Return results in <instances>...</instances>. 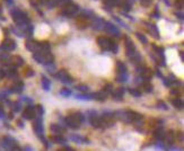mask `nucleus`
I'll use <instances>...</instances> for the list:
<instances>
[{
  "label": "nucleus",
  "mask_w": 184,
  "mask_h": 151,
  "mask_svg": "<svg viewBox=\"0 0 184 151\" xmlns=\"http://www.w3.org/2000/svg\"><path fill=\"white\" fill-rule=\"evenodd\" d=\"M153 16L155 17V18H159V17H160V14L158 12V9H157V7H156V9H155V11H154Z\"/></svg>",
  "instance_id": "603ef678"
},
{
  "label": "nucleus",
  "mask_w": 184,
  "mask_h": 151,
  "mask_svg": "<svg viewBox=\"0 0 184 151\" xmlns=\"http://www.w3.org/2000/svg\"><path fill=\"white\" fill-rule=\"evenodd\" d=\"M24 151H34L33 149L31 148V147H28V145H26L25 148H24Z\"/></svg>",
  "instance_id": "4d7b16f0"
},
{
  "label": "nucleus",
  "mask_w": 184,
  "mask_h": 151,
  "mask_svg": "<svg viewBox=\"0 0 184 151\" xmlns=\"http://www.w3.org/2000/svg\"><path fill=\"white\" fill-rule=\"evenodd\" d=\"M92 96H93L94 99H96V100H98V102H104L106 98H107V94L105 93V91H98V93H95V94H92Z\"/></svg>",
  "instance_id": "bb28decb"
},
{
  "label": "nucleus",
  "mask_w": 184,
  "mask_h": 151,
  "mask_svg": "<svg viewBox=\"0 0 184 151\" xmlns=\"http://www.w3.org/2000/svg\"><path fill=\"white\" fill-rule=\"evenodd\" d=\"M137 69H138V71L140 72L141 79H144V80H150V79H151V77H153V71H151V69L147 68V67H141V65H138Z\"/></svg>",
  "instance_id": "4468645a"
},
{
  "label": "nucleus",
  "mask_w": 184,
  "mask_h": 151,
  "mask_svg": "<svg viewBox=\"0 0 184 151\" xmlns=\"http://www.w3.org/2000/svg\"><path fill=\"white\" fill-rule=\"evenodd\" d=\"M115 116L119 117L122 122L128 124H137L142 120V115L136 111H121L115 113Z\"/></svg>",
  "instance_id": "f257e3e1"
},
{
  "label": "nucleus",
  "mask_w": 184,
  "mask_h": 151,
  "mask_svg": "<svg viewBox=\"0 0 184 151\" xmlns=\"http://www.w3.org/2000/svg\"><path fill=\"white\" fill-rule=\"evenodd\" d=\"M41 83H42V87H43L45 90H50V87H51V81L47 79L45 76H42L41 78Z\"/></svg>",
  "instance_id": "c85d7f7f"
},
{
  "label": "nucleus",
  "mask_w": 184,
  "mask_h": 151,
  "mask_svg": "<svg viewBox=\"0 0 184 151\" xmlns=\"http://www.w3.org/2000/svg\"><path fill=\"white\" fill-rule=\"evenodd\" d=\"M183 3H184V0H176V2H175V7H176V9L181 10L182 8H183Z\"/></svg>",
  "instance_id": "37998d69"
},
{
  "label": "nucleus",
  "mask_w": 184,
  "mask_h": 151,
  "mask_svg": "<svg viewBox=\"0 0 184 151\" xmlns=\"http://www.w3.org/2000/svg\"><path fill=\"white\" fill-rule=\"evenodd\" d=\"M50 130L51 132L54 133V134H62V133L66 132V127L63 125H60V124L53 123L50 125Z\"/></svg>",
  "instance_id": "aec40b11"
},
{
  "label": "nucleus",
  "mask_w": 184,
  "mask_h": 151,
  "mask_svg": "<svg viewBox=\"0 0 184 151\" xmlns=\"http://www.w3.org/2000/svg\"><path fill=\"white\" fill-rule=\"evenodd\" d=\"M116 71H118V73L120 72H127V67L123 62L121 61H118L116 62Z\"/></svg>",
  "instance_id": "473e14b6"
},
{
  "label": "nucleus",
  "mask_w": 184,
  "mask_h": 151,
  "mask_svg": "<svg viewBox=\"0 0 184 151\" xmlns=\"http://www.w3.org/2000/svg\"><path fill=\"white\" fill-rule=\"evenodd\" d=\"M146 25H147V27H148V31L154 34V37H155V38H159V32H158V29H157L156 25L149 24V23H146Z\"/></svg>",
  "instance_id": "cd10ccee"
},
{
  "label": "nucleus",
  "mask_w": 184,
  "mask_h": 151,
  "mask_svg": "<svg viewBox=\"0 0 184 151\" xmlns=\"http://www.w3.org/2000/svg\"><path fill=\"white\" fill-rule=\"evenodd\" d=\"M87 118L89 123L93 125L95 129H102V122H101V115H98L96 112H88Z\"/></svg>",
  "instance_id": "6e6552de"
},
{
  "label": "nucleus",
  "mask_w": 184,
  "mask_h": 151,
  "mask_svg": "<svg viewBox=\"0 0 184 151\" xmlns=\"http://www.w3.org/2000/svg\"><path fill=\"white\" fill-rule=\"evenodd\" d=\"M124 93H125V88H123V87H119V88H116V89L112 93L113 99H115V100H121V99L123 98V96H124Z\"/></svg>",
  "instance_id": "412c9836"
},
{
  "label": "nucleus",
  "mask_w": 184,
  "mask_h": 151,
  "mask_svg": "<svg viewBox=\"0 0 184 151\" xmlns=\"http://www.w3.org/2000/svg\"><path fill=\"white\" fill-rule=\"evenodd\" d=\"M38 1L40 3H42V5H43V3H47V0H38Z\"/></svg>",
  "instance_id": "680f3d73"
},
{
  "label": "nucleus",
  "mask_w": 184,
  "mask_h": 151,
  "mask_svg": "<svg viewBox=\"0 0 184 151\" xmlns=\"http://www.w3.org/2000/svg\"><path fill=\"white\" fill-rule=\"evenodd\" d=\"M16 47H17V44L11 38H5L1 43V49L5 50V51H14Z\"/></svg>",
  "instance_id": "2eb2a0df"
},
{
  "label": "nucleus",
  "mask_w": 184,
  "mask_h": 151,
  "mask_svg": "<svg viewBox=\"0 0 184 151\" xmlns=\"http://www.w3.org/2000/svg\"><path fill=\"white\" fill-rule=\"evenodd\" d=\"M171 94L172 95H178V94H180V90H178L177 88H173V89L171 90Z\"/></svg>",
  "instance_id": "864d4df0"
},
{
  "label": "nucleus",
  "mask_w": 184,
  "mask_h": 151,
  "mask_svg": "<svg viewBox=\"0 0 184 151\" xmlns=\"http://www.w3.org/2000/svg\"><path fill=\"white\" fill-rule=\"evenodd\" d=\"M50 141L53 143H58V144H65L67 142V139L62 136V134H53L50 136Z\"/></svg>",
  "instance_id": "4be33fe9"
},
{
  "label": "nucleus",
  "mask_w": 184,
  "mask_h": 151,
  "mask_svg": "<svg viewBox=\"0 0 184 151\" xmlns=\"http://www.w3.org/2000/svg\"><path fill=\"white\" fill-rule=\"evenodd\" d=\"M5 116V111H3L2 106H0V118H2Z\"/></svg>",
  "instance_id": "5fc2aeb1"
},
{
  "label": "nucleus",
  "mask_w": 184,
  "mask_h": 151,
  "mask_svg": "<svg viewBox=\"0 0 184 151\" xmlns=\"http://www.w3.org/2000/svg\"><path fill=\"white\" fill-rule=\"evenodd\" d=\"M58 151H76L75 149H72L71 147H63V148L59 149Z\"/></svg>",
  "instance_id": "8fccbe9b"
},
{
  "label": "nucleus",
  "mask_w": 184,
  "mask_h": 151,
  "mask_svg": "<svg viewBox=\"0 0 184 151\" xmlns=\"http://www.w3.org/2000/svg\"><path fill=\"white\" fill-rule=\"evenodd\" d=\"M142 89H144L146 93H151L154 89V87L150 82H144L142 83Z\"/></svg>",
  "instance_id": "f704fd0d"
},
{
  "label": "nucleus",
  "mask_w": 184,
  "mask_h": 151,
  "mask_svg": "<svg viewBox=\"0 0 184 151\" xmlns=\"http://www.w3.org/2000/svg\"><path fill=\"white\" fill-rule=\"evenodd\" d=\"M172 104H173V106H174L175 108H177V109H182L183 108V100H182L181 98H174V99H172Z\"/></svg>",
  "instance_id": "c756f323"
},
{
  "label": "nucleus",
  "mask_w": 184,
  "mask_h": 151,
  "mask_svg": "<svg viewBox=\"0 0 184 151\" xmlns=\"http://www.w3.org/2000/svg\"><path fill=\"white\" fill-rule=\"evenodd\" d=\"M113 40L109 38V37H105V36H100L97 38V44H98V47H101V50L105 52V51H110L111 49V44H112Z\"/></svg>",
  "instance_id": "9b49d317"
},
{
  "label": "nucleus",
  "mask_w": 184,
  "mask_h": 151,
  "mask_svg": "<svg viewBox=\"0 0 184 151\" xmlns=\"http://www.w3.org/2000/svg\"><path fill=\"white\" fill-rule=\"evenodd\" d=\"M157 106H158V108H162V109H164V111H166L167 109V105L165 104L164 102H162V100H159L158 103H157Z\"/></svg>",
  "instance_id": "a18cd8bd"
},
{
  "label": "nucleus",
  "mask_w": 184,
  "mask_h": 151,
  "mask_svg": "<svg viewBox=\"0 0 184 151\" xmlns=\"http://www.w3.org/2000/svg\"><path fill=\"white\" fill-rule=\"evenodd\" d=\"M60 0H47V5L49 8H53L54 6H56L58 3H59Z\"/></svg>",
  "instance_id": "ea45409f"
},
{
  "label": "nucleus",
  "mask_w": 184,
  "mask_h": 151,
  "mask_svg": "<svg viewBox=\"0 0 184 151\" xmlns=\"http://www.w3.org/2000/svg\"><path fill=\"white\" fill-rule=\"evenodd\" d=\"M78 11H79V7L77 5H75V3L70 2L62 7L61 14L63 16H66V17H74V16H76L78 14Z\"/></svg>",
  "instance_id": "0eeeda50"
},
{
  "label": "nucleus",
  "mask_w": 184,
  "mask_h": 151,
  "mask_svg": "<svg viewBox=\"0 0 184 151\" xmlns=\"http://www.w3.org/2000/svg\"><path fill=\"white\" fill-rule=\"evenodd\" d=\"M54 77H56L59 81H61L62 83H66V85H69V83L74 82L71 76H70L66 70H59L56 74H54Z\"/></svg>",
  "instance_id": "9d476101"
},
{
  "label": "nucleus",
  "mask_w": 184,
  "mask_h": 151,
  "mask_svg": "<svg viewBox=\"0 0 184 151\" xmlns=\"http://www.w3.org/2000/svg\"><path fill=\"white\" fill-rule=\"evenodd\" d=\"M85 121V116L81 114L80 112H76V113H72V114L68 115L65 120V123L68 127L72 130L79 129L81 125V123Z\"/></svg>",
  "instance_id": "f03ea898"
},
{
  "label": "nucleus",
  "mask_w": 184,
  "mask_h": 151,
  "mask_svg": "<svg viewBox=\"0 0 184 151\" xmlns=\"http://www.w3.org/2000/svg\"><path fill=\"white\" fill-rule=\"evenodd\" d=\"M89 24H91V18H89L88 16L81 15L78 18V20H77V25H78L79 28H85Z\"/></svg>",
  "instance_id": "6ab92c4d"
},
{
  "label": "nucleus",
  "mask_w": 184,
  "mask_h": 151,
  "mask_svg": "<svg viewBox=\"0 0 184 151\" xmlns=\"http://www.w3.org/2000/svg\"><path fill=\"white\" fill-rule=\"evenodd\" d=\"M180 56H181L182 61H184V56H183V52H180Z\"/></svg>",
  "instance_id": "e2e57ef3"
},
{
  "label": "nucleus",
  "mask_w": 184,
  "mask_h": 151,
  "mask_svg": "<svg viewBox=\"0 0 184 151\" xmlns=\"http://www.w3.org/2000/svg\"><path fill=\"white\" fill-rule=\"evenodd\" d=\"M3 72H5V76L10 77V78H15V77H17V74H18L17 69H16V67L14 64L7 67L6 70H3Z\"/></svg>",
  "instance_id": "5701e85b"
},
{
  "label": "nucleus",
  "mask_w": 184,
  "mask_h": 151,
  "mask_svg": "<svg viewBox=\"0 0 184 151\" xmlns=\"http://www.w3.org/2000/svg\"><path fill=\"white\" fill-rule=\"evenodd\" d=\"M76 89L78 90V91H80V93H87L89 88L86 85H78V86L76 87Z\"/></svg>",
  "instance_id": "e433bc0d"
},
{
  "label": "nucleus",
  "mask_w": 184,
  "mask_h": 151,
  "mask_svg": "<svg viewBox=\"0 0 184 151\" xmlns=\"http://www.w3.org/2000/svg\"><path fill=\"white\" fill-rule=\"evenodd\" d=\"M23 117L25 118V120H34L35 117H36V111H35V107L34 106H32V105H28L24 108V111H23Z\"/></svg>",
  "instance_id": "f8f14e48"
},
{
  "label": "nucleus",
  "mask_w": 184,
  "mask_h": 151,
  "mask_svg": "<svg viewBox=\"0 0 184 151\" xmlns=\"http://www.w3.org/2000/svg\"><path fill=\"white\" fill-rule=\"evenodd\" d=\"M60 95L63 96V97H69V96L71 95V91L69 89H62L60 91Z\"/></svg>",
  "instance_id": "79ce46f5"
},
{
  "label": "nucleus",
  "mask_w": 184,
  "mask_h": 151,
  "mask_svg": "<svg viewBox=\"0 0 184 151\" xmlns=\"http://www.w3.org/2000/svg\"><path fill=\"white\" fill-rule=\"evenodd\" d=\"M0 142H1V143H0V144H1V147H3V148L7 149V150L20 151L17 141H16L15 139H13V138H10V136H3L2 139L0 140Z\"/></svg>",
  "instance_id": "20e7f679"
},
{
  "label": "nucleus",
  "mask_w": 184,
  "mask_h": 151,
  "mask_svg": "<svg viewBox=\"0 0 184 151\" xmlns=\"http://www.w3.org/2000/svg\"><path fill=\"white\" fill-rule=\"evenodd\" d=\"M25 45H26V49H27L28 51L33 52V53L38 52V49H40V42L34 41V40H27L26 41Z\"/></svg>",
  "instance_id": "f3484780"
},
{
  "label": "nucleus",
  "mask_w": 184,
  "mask_h": 151,
  "mask_svg": "<svg viewBox=\"0 0 184 151\" xmlns=\"http://www.w3.org/2000/svg\"><path fill=\"white\" fill-rule=\"evenodd\" d=\"M175 15H176V17H177V18L181 19V20L183 19V14H182V12H175Z\"/></svg>",
  "instance_id": "6e6d98bb"
},
{
  "label": "nucleus",
  "mask_w": 184,
  "mask_h": 151,
  "mask_svg": "<svg viewBox=\"0 0 184 151\" xmlns=\"http://www.w3.org/2000/svg\"><path fill=\"white\" fill-rule=\"evenodd\" d=\"M11 61H13L15 67H20V65L24 64V59L20 58L19 56H14V58H11Z\"/></svg>",
  "instance_id": "7c9ffc66"
},
{
  "label": "nucleus",
  "mask_w": 184,
  "mask_h": 151,
  "mask_svg": "<svg viewBox=\"0 0 184 151\" xmlns=\"http://www.w3.org/2000/svg\"><path fill=\"white\" fill-rule=\"evenodd\" d=\"M3 77H5V72H3V70H0V79Z\"/></svg>",
  "instance_id": "bf43d9fd"
},
{
  "label": "nucleus",
  "mask_w": 184,
  "mask_h": 151,
  "mask_svg": "<svg viewBox=\"0 0 184 151\" xmlns=\"http://www.w3.org/2000/svg\"><path fill=\"white\" fill-rule=\"evenodd\" d=\"M33 32H34V26H32L31 24H28L25 26V33L28 35V36H31L33 35Z\"/></svg>",
  "instance_id": "c9c22d12"
},
{
  "label": "nucleus",
  "mask_w": 184,
  "mask_h": 151,
  "mask_svg": "<svg viewBox=\"0 0 184 151\" xmlns=\"http://www.w3.org/2000/svg\"><path fill=\"white\" fill-rule=\"evenodd\" d=\"M103 29H105L106 33H109V34L113 35V36H120V31H119V28L116 27L114 24H112V23H110V22L104 23Z\"/></svg>",
  "instance_id": "ddd939ff"
},
{
  "label": "nucleus",
  "mask_w": 184,
  "mask_h": 151,
  "mask_svg": "<svg viewBox=\"0 0 184 151\" xmlns=\"http://www.w3.org/2000/svg\"><path fill=\"white\" fill-rule=\"evenodd\" d=\"M19 109H20V104H19V103H15V104H14V111L18 112Z\"/></svg>",
  "instance_id": "3c124183"
},
{
  "label": "nucleus",
  "mask_w": 184,
  "mask_h": 151,
  "mask_svg": "<svg viewBox=\"0 0 184 151\" xmlns=\"http://www.w3.org/2000/svg\"><path fill=\"white\" fill-rule=\"evenodd\" d=\"M70 140L76 142V143H80V144H85V143H88V142H89V140H88L87 138L78 135V134H72V135L70 136Z\"/></svg>",
  "instance_id": "b1692460"
},
{
  "label": "nucleus",
  "mask_w": 184,
  "mask_h": 151,
  "mask_svg": "<svg viewBox=\"0 0 184 151\" xmlns=\"http://www.w3.org/2000/svg\"><path fill=\"white\" fill-rule=\"evenodd\" d=\"M128 78L129 76L127 72H120L116 76V81H119V82H125V81L128 80Z\"/></svg>",
  "instance_id": "2f4dec72"
},
{
  "label": "nucleus",
  "mask_w": 184,
  "mask_h": 151,
  "mask_svg": "<svg viewBox=\"0 0 184 151\" xmlns=\"http://www.w3.org/2000/svg\"><path fill=\"white\" fill-rule=\"evenodd\" d=\"M116 116L114 113L111 112H106L103 115H101V122H102V129H107V127H112L115 123Z\"/></svg>",
  "instance_id": "39448f33"
},
{
  "label": "nucleus",
  "mask_w": 184,
  "mask_h": 151,
  "mask_svg": "<svg viewBox=\"0 0 184 151\" xmlns=\"http://www.w3.org/2000/svg\"><path fill=\"white\" fill-rule=\"evenodd\" d=\"M125 53H127V56H128L130 60L137 54L136 45H134V43L132 42V40H130L129 37L125 38Z\"/></svg>",
  "instance_id": "1a4fd4ad"
},
{
  "label": "nucleus",
  "mask_w": 184,
  "mask_h": 151,
  "mask_svg": "<svg viewBox=\"0 0 184 151\" xmlns=\"http://www.w3.org/2000/svg\"><path fill=\"white\" fill-rule=\"evenodd\" d=\"M17 124H18V127H24V124H23L22 121H18V122H17Z\"/></svg>",
  "instance_id": "052dcab7"
},
{
  "label": "nucleus",
  "mask_w": 184,
  "mask_h": 151,
  "mask_svg": "<svg viewBox=\"0 0 184 151\" xmlns=\"http://www.w3.org/2000/svg\"><path fill=\"white\" fill-rule=\"evenodd\" d=\"M103 91H105L106 94L111 93V91H112V85H111V83H107V85H106V86H104V88H103Z\"/></svg>",
  "instance_id": "49530a36"
},
{
  "label": "nucleus",
  "mask_w": 184,
  "mask_h": 151,
  "mask_svg": "<svg viewBox=\"0 0 184 151\" xmlns=\"http://www.w3.org/2000/svg\"><path fill=\"white\" fill-rule=\"evenodd\" d=\"M33 130H34L35 134L38 138L44 139V125H43V118H42V116H36L34 118Z\"/></svg>",
  "instance_id": "423d86ee"
},
{
  "label": "nucleus",
  "mask_w": 184,
  "mask_h": 151,
  "mask_svg": "<svg viewBox=\"0 0 184 151\" xmlns=\"http://www.w3.org/2000/svg\"><path fill=\"white\" fill-rule=\"evenodd\" d=\"M25 76L26 77H32V76H34V70H32L31 68H27L25 71Z\"/></svg>",
  "instance_id": "de8ad7c7"
},
{
  "label": "nucleus",
  "mask_w": 184,
  "mask_h": 151,
  "mask_svg": "<svg viewBox=\"0 0 184 151\" xmlns=\"http://www.w3.org/2000/svg\"><path fill=\"white\" fill-rule=\"evenodd\" d=\"M136 35H137V37H138V38H139V41H141L142 43L146 44L147 42H148V41H147V37L145 36L144 34H141V33H139V32H138V33H137V34H136Z\"/></svg>",
  "instance_id": "a19ab883"
},
{
  "label": "nucleus",
  "mask_w": 184,
  "mask_h": 151,
  "mask_svg": "<svg viewBox=\"0 0 184 151\" xmlns=\"http://www.w3.org/2000/svg\"><path fill=\"white\" fill-rule=\"evenodd\" d=\"M156 74H157V76H158V77H160V78H164V77H163V74H162V72H160V71H158V70H157V71H156Z\"/></svg>",
  "instance_id": "13d9d810"
},
{
  "label": "nucleus",
  "mask_w": 184,
  "mask_h": 151,
  "mask_svg": "<svg viewBox=\"0 0 184 151\" xmlns=\"http://www.w3.org/2000/svg\"><path fill=\"white\" fill-rule=\"evenodd\" d=\"M0 15H1V7H0Z\"/></svg>",
  "instance_id": "0e129e2a"
},
{
  "label": "nucleus",
  "mask_w": 184,
  "mask_h": 151,
  "mask_svg": "<svg viewBox=\"0 0 184 151\" xmlns=\"http://www.w3.org/2000/svg\"><path fill=\"white\" fill-rule=\"evenodd\" d=\"M77 98L85 99V100H89V99H93V96L92 95H77Z\"/></svg>",
  "instance_id": "c03bdc74"
},
{
  "label": "nucleus",
  "mask_w": 184,
  "mask_h": 151,
  "mask_svg": "<svg viewBox=\"0 0 184 151\" xmlns=\"http://www.w3.org/2000/svg\"><path fill=\"white\" fill-rule=\"evenodd\" d=\"M24 89V82L22 80H17L11 85L10 87V91L15 94H20Z\"/></svg>",
  "instance_id": "a211bd4d"
},
{
  "label": "nucleus",
  "mask_w": 184,
  "mask_h": 151,
  "mask_svg": "<svg viewBox=\"0 0 184 151\" xmlns=\"http://www.w3.org/2000/svg\"><path fill=\"white\" fill-rule=\"evenodd\" d=\"M104 20L103 19H101L100 17H96V18L93 20V28L94 29H97V31H100V29H103L104 27Z\"/></svg>",
  "instance_id": "393cba45"
},
{
  "label": "nucleus",
  "mask_w": 184,
  "mask_h": 151,
  "mask_svg": "<svg viewBox=\"0 0 184 151\" xmlns=\"http://www.w3.org/2000/svg\"><path fill=\"white\" fill-rule=\"evenodd\" d=\"M11 17H13L14 22L19 26H26L29 24V18L27 17V15L17 8L11 10Z\"/></svg>",
  "instance_id": "7ed1b4c3"
},
{
  "label": "nucleus",
  "mask_w": 184,
  "mask_h": 151,
  "mask_svg": "<svg viewBox=\"0 0 184 151\" xmlns=\"http://www.w3.org/2000/svg\"><path fill=\"white\" fill-rule=\"evenodd\" d=\"M71 2V0H60L59 1V3L58 5H61V6H66V5H68V3H70Z\"/></svg>",
  "instance_id": "09e8293b"
},
{
  "label": "nucleus",
  "mask_w": 184,
  "mask_h": 151,
  "mask_svg": "<svg viewBox=\"0 0 184 151\" xmlns=\"http://www.w3.org/2000/svg\"><path fill=\"white\" fill-rule=\"evenodd\" d=\"M164 140L166 141V143L169 145H172L173 143H174L175 141V134L173 131H168V132L165 133V138H164Z\"/></svg>",
  "instance_id": "a878e982"
},
{
  "label": "nucleus",
  "mask_w": 184,
  "mask_h": 151,
  "mask_svg": "<svg viewBox=\"0 0 184 151\" xmlns=\"http://www.w3.org/2000/svg\"><path fill=\"white\" fill-rule=\"evenodd\" d=\"M120 0H104V7H113L118 6Z\"/></svg>",
  "instance_id": "72a5a7b5"
},
{
  "label": "nucleus",
  "mask_w": 184,
  "mask_h": 151,
  "mask_svg": "<svg viewBox=\"0 0 184 151\" xmlns=\"http://www.w3.org/2000/svg\"><path fill=\"white\" fill-rule=\"evenodd\" d=\"M35 111H36V116H42L44 114V108L42 105H38L35 107Z\"/></svg>",
  "instance_id": "4c0bfd02"
},
{
  "label": "nucleus",
  "mask_w": 184,
  "mask_h": 151,
  "mask_svg": "<svg viewBox=\"0 0 184 151\" xmlns=\"http://www.w3.org/2000/svg\"><path fill=\"white\" fill-rule=\"evenodd\" d=\"M129 93L131 94L132 96H134V97H140L141 96V91L139 89H136V88H131V89H129Z\"/></svg>",
  "instance_id": "58836bf2"
},
{
  "label": "nucleus",
  "mask_w": 184,
  "mask_h": 151,
  "mask_svg": "<svg viewBox=\"0 0 184 151\" xmlns=\"http://www.w3.org/2000/svg\"><path fill=\"white\" fill-rule=\"evenodd\" d=\"M165 131H164V129H163V127H155V130H154L153 132V136L154 139L157 140L158 142L163 141L164 140V138H165Z\"/></svg>",
  "instance_id": "dca6fc26"
}]
</instances>
